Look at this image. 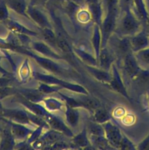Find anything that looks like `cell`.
<instances>
[{
	"label": "cell",
	"instance_id": "cell-22",
	"mask_svg": "<svg viewBox=\"0 0 149 150\" xmlns=\"http://www.w3.org/2000/svg\"><path fill=\"white\" fill-rule=\"evenodd\" d=\"M57 47L63 53L71 54L74 53L73 48L70 46L67 40L61 34H57Z\"/></svg>",
	"mask_w": 149,
	"mask_h": 150
},
{
	"label": "cell",
	"instance_id": "cell-19",
	"mask_svg": "<svg viewBox=\"0 0 149 150\" xmlns=\"http://www.w3.org/2000/svg\"><path fill=\"white\" fill-rule=\"evenodd\" d=\"M89 139L105 135V131L103 126L96 122H89L85 127Z\"/></svg>",
	"mask_w": 149,
	"mask_h": 150
},
{
	"label": "cell",
	"instance_id": "cell-7",
	"mask_svg": "<svg viewBox=\"0 0 149 150\" xmlns=\"http://www.w3.org/2000/svg\"><path fill=\"white\" fill-rule=\"evenodd\" d=\"M33 77L34 79L40 81L41 83H46L52 86H57L61 88H66L67 90H68L71 84L70 82H67L63 80L59 79L54 76L50 74H46L37 71L34 72Z\"/></svg>",
	"mask_w": 149,
	"mask_h": 150
},
{
	"label": "cell",
	"instance_id": "cell-14",
	"mask_svg": "<svg viewBox=\"0 0 149 150\" xmlns=\"http://www.w3.org/2000/svg\"><path fill=\"white\" fill-rule=\"evenodd\" d=\"M130 47L134 52L144 49L149 46V39L144 33L136 35L130 40Z\"/></svg>",
	"mask_w": 149,
	"mask_h": 150
},
{
	"label": "cell",
	"instance_id": "cell-24",
	"mask_svg": "<svg viewBox=\"0 0 149 150\" xmlns=\"http://www.w3.org/2000/svg\"><path fill=\"white\" fill-rule=\"evenodd\" d=\"M31 18L39 25H40L43 29L44 28H50L49 23L44 17V16L38 11L32 9L30 12L29 14Z\"/></svg>",
	"mask_w": 149,
	"mask_h": 150
},
{
	"label": "cell",
	"instance_id": "cell-4",
	"mask_svg": "<svg viewBox=\"0 0 149 150\" xmlns=\"http://www.w3.org/2000/svg\"><path fill=\"white\" fill-rule=\"evenodd\" d=\"M103 127L105 137L109 144L113 148L119 149L123 136L120 129L109 121L103 124Z\"/></svg>",
	"mask_w": 149,
	"mask_h": 150
},
{
	"label": "cell",
	"instance_id": "cell-25",
	"mask_svg": "<svg viewBox=\"0 0 149 150\" xmlns=\"http://www.w3.org/2000/svg\"><path fill=\"white\" fill-rule=\"evenodd\" d=\"M42 36L47 44L54 47H57V36L50 28H44L42 30Z\"/></svg>",
	"mask_w": 149,
	"mask_h": 150
},
{
	"label": "cell",
	"instance_id": "cell-21",
	"mask_svg": "<svg viewBox=\"0 0 149 150\" xmlns=\"http://www.w3.org/2000/svg\"><path fill=\"white\" fill-rule=\"evenodd\" d=\"M93 111V120L99 124H104L110 120L109 113L101 107L94 110Z\"/></svg>",
	"mask_w": 149,
	"mask_h": 150
},
{
	"label": "cell",
	"instance_id": "cell-28",
	"mask_svg": "<svg viewBox=\"0 0 149 150\" xmlns=\"http://www.w3.org/2000/svg\"><path fill=\"white\" fill-rule=\"evenodd\" d=\"M61 88V87L59 86H52V85H49L46 83H41L39 85L37 89L40 93L46 95V94H51L56 92H58L59 89H60Z\"/></svg>",
	"mask_w": 149,
	"mask_h": 150
},
{
	"label": "cell",
	"instance_id": "cell-12",
	"mask_svg": "<svg viewBox=\"0 0 149 150\" xmlns=\"http://www.w3.org/2000/svg\"><path fill=\"white\" fill-rule=\"evenodd\" d=\"M73 97L78 101L82 108H86L90 111H93L101 107L99 102L96 98L89 96V94L79 93V95Z\"/></svg>",
	"mask_w": 149,
	"mask_h": 150
},
{
	"label": "cell",
	"instance_id": "cell-32",
	"mask_svg": "<svg viewBox=\"0 0 149 150\" xmlns=\"http://www.w3.org/2000/svg\"><path fill=\"white\" fill-rule=\"evenodd\" d=\"M9 5L15 11L23 13L24 11V6L22 2L19 0H9L8 1Z\"/></svg>",
	"mask_w": 149,
	"mask_h": 150
},
{
	"label": "cell",
	"instance_id": "cell-20",
	"mask_svg": "<svg viewBox=\"0 0 149 150\" xmlns=\"http://www.w3.org/2000/svg\"><path fill=\"white\" fill-rule=\"evenodd\" d=\"M73 52L81 60H82L83 62L85 63V64L95 67L98 66V61L96 57H93L87 52L75 47H73Z\"/></svg>",
	"mask_w": 149,
	"mask_h": 150
},
{
	"label": "cell",
	"instance_id": "cell-10",
	"mask_svg": "<svg viewBox=\"0 0 149 150\" xmlns=\"http://www.w3.org/2000/svg\"><path fill=\"white\" fill-rule=\"evenodd\" d=\"M70 145L78 148H89L91 145L86 128H84L80 132L71 137Z\"/></svg>",
	"mask_w": 149,
	"mask_h": 150
},
{
	"label": "cell",
	"instance_id": "cell-33",
	"mask_svg": "<svg viewBox=\"0 0 149 150\" xmlns=\"http://www.w3.org/2000/svg\"><path fill=\"white\" fill-rule=\"evenodd\" d=\"M119 149H134L135 147L134 146L132 142L127 138H126L124 135H123Z\"/></svg>",
	"mask_w": 149,
	"mask_h": 150
},
{
	"label": "cell",
	"instance_id": "cell-26",
	"mask_svg": "<svg viewBox=\"0 0 149 150\" xmlns=\"http://www.w3.org/2000/svg\"><path fill=\"white\" fill-rule=\"evenodd\" d=\"M92 45L94 48V51L95 53V57L98 61L100 51L101 49V36L100 32L98 28H96L92 37Z\"/></svg>",
	"mask_w": 149,
	"mask_h": 150
},
{
	"label": "cell",
	"instance_id": "cell-6",
	"mask_svg": "<svg viewBox=\"0 0 149 150\" xmlns=\"http://www.w3.org/2000/svg\"><path fill=\"white\" fill-rule=\"evenodd\" d=\"M8 124L10 126L11 132L15 141H18V142L25 141L33 132L30 128L25 125L15 123L9 121H8Z\"/></svg>",
	"mask_w": 149,
	"mask_h": 150
},
{
	"label": "cell",
	"instance_id": "cell-3",
	"mask_svg": "<svg viewBox=\"0 0 149 150\" xmlns=\"http://www.w3.org/2000/svg\"><path fill=\"white\" fill-rule=\"evenodd\" d=\"M44 120L51 129L60 131L68 137L71 138L74 135L69 126L67 125L59 116L54 115L48 112L44 117Z\"/></svg>",
	"mask_w": 149,
	"mask_h": 150
},
{
	"label": "cell",
	"instance_id": "cell-5",
	"mask_svg": "<svg viewBox=\"0 0 149 150\" xmlns=\"http://www.w3.org/2000/svg\"><path fill=\"white\" fill-rule=\"evenodd\" d=\"M31 47L34 51L39 53L43 56L54 60L63 59V57L54 51L46 42L42 41H34L31 42Z\"/></svg>",
	"mask_w": 149,
	"mask_h": 150
},
{
	"label": "cell",
	"instance_id": "cell-1",
	"mask_svg": "<svg viewBox=\"0 0 149 150\" xmlns=\"http://www.w3.org/2000/svg\"><path fill=\"white\" fill-rule=\"evenodd\" d=\"M16 50L25 52V53L32 57L33 59L35 60L36 63L41 66L43 69L46 70L47 71L58 74H63L65 73L66 70H65V68L60 65L59 63L56 62L53 60V59L46 57L45 56L43 57L41 56H39L34 54L33 53L21 48H18Z\"/></svg>",
	"mask_w": 149,
	"mask_h": 150
},
{
	"label": "cell",
	"instance_id": "cell-34",
	"mask_svg": "<svg viewBox=\"0 0 149 150\" xmlns=\"http://www.w3.org/2000/svg\"><path fill=\"white\" fill-rule=\"evenodd\" d=\"M6 17V13L3 8H0V20H4Z\"/></svg>",
	"mask_w": 149,
	"mask_h": 150
},
{
	"label": "cell",
	"instance_id": "cell-9",
	"mask_svg": "<svg viewBox=\"0 0 149 150\" xmlns=\"http://www.w3.org/2000/svg\"><path fill=\"white\" fill-rule=\"evenodd\" d=\"M16 144L15 138L11 132L9 125L2 128L0 149H12Z\"/></svg>",
	"mask_w": 149,
	"mask_h": 150
},
{
	"label": "cell",
	"instance_id": "cell-37",
	"mask_svg": "<svg viewBox=\"0 0 149 150\" xmlns=\"http://www.w3.org/2000/svg\"><path fill=\"white\" fill-rule=\"evenodd\" d=\"M148 103H149V92L148 93Z\"/></svg>",
	"mask_w": 149,
	"mask_h": 150
},
{
	"label": "cell",
	"instance_id": "cell-11",
	"mask_svg": "<svg viewBox=\"0 0 149 150\" xmlns=\"http://www.w3.org/2000/svg\"><path fill=\"white\" fill-rule=\"evenodd\" d=\"M18 93L27 100L36 103L42 101L44 96V94L40 93L37 88H18Z\"/></svg>",
	"mask_w": 149,
	"mask_h": 150
},
{
	"label": "cell",
	"instance_id": "cell-38",
	"mask_svg": "<svg viewBox=\"0 0 149 150\" xmlns=\"http://www.w3.org/2000/svg\"><path fill=\"white\" fill-rule=\"evenodd\" d=\"M36 1H40V0H36Z\"/></svg>",
	"mask_w": 149,
	"mask_h": 150
},
{
	"label": "cell",
	"instance_id": "cell-15",
	"mask_svg": "<svg viewBox=\"0 0 149 150\" xmlns=\"http://www.w3.org/2000/svg\"><path fill=\"white\" fill-rule=\"evenodd\" d=\"M113 57L106 47L101 49L98 59V65L99 67L105 70H109L112 66Z\"/></svg>",
	"mask_w": 149,
	"mask_h": 150
},
{
	"label": "cell",
	"instance_id": "cell-18",
	"mask_svg": "<svg viewBox=\"0 0 149 150\" xmlns=\"http://www.w3.org/2000/svg\"><path fill=\"white\" fill-rule=\"evenodd\" d=\"M65 118L67 124L72 128L78 125L79 120V112L77 108H72L66 105Z\"/></svg>",
	"mask_w": 149,
	"mask_h": 150
},
{
	"label": "cell",
	"instance_id": "cell-30",
	"mask_svg": "<svg viewBox=\"0 0 149 150\" xmlns=\"http://www.w3.org/2000/svg\"><path fill=\"white\" fill-rule=\"evenodd\" d=\"M58 94L61 96V97L63 98L64 101L65 102L66 105L69 106L72 108H80L82 107L81 105L78 103V101L73 97L71 96L65 95V94H62L60 92H58Z\"/></svg>",
	"mask_w": 149,
	"mask_h": 150
},
{
	"label": "cell",
	"instance_id": "cell-39",
	"mask_svg": "<svg viewBox=\"0 0 149 150\" xmlns=\"http://www.w3.org/2000/svg\"><path fill=\"white\" fill-rule=\"evenodd\" d=\"M57 1H60V0H57Z\"/></svg>",
	"mask_w": 149,
	"mask_h": 150
},
{
	"label": "cell",
	"instance_id": "cell-36",
	"mask_svg": "<svg viewBox=\"0 0 149 150\" xmlns=\"http://www.w3.org/2000/svg\"><path fill=\"white\" fill-rule=\"evenodd\" d=\"M1 134H2V128H0V143H1Z\"/></svg>",
	"mask_w": 149,
	"mask_h": 150
},
{
	"label": "cell",
	"instance_id": "cell-16",
	"mask_svg": "<svg viewBox=\"0 0 149 150\" xmlns=\"http://www.w3.org/2000/svg\"><path fill=\"white\" fill-rule=\"evenodd\" d=\"M65 137V135L63 133L52 129L51 130L46 132L40 138L43 139L46 144V146L44 149H47L50 145L58 141L64 139Z\"/></svg>",
	"mask_w": 149,
	"mask_h": 150
},
{
	"label": "cell",
	"instance_id": "cell-40",
	"mask_svg": "<svg viewBox=\"0 0 149 150\" xmlns=\"http://www.w3.org/2000/svg\"><path fill=\"white\" fill-rule=\"evenodd\" d=\"M0 71H1V70H0ZM1 72H2V71H1Z\"/></svg>",
	"mask_w": 149,
	"mask_h": 150
},
{
	"label": "cell",
	"instance_id": "cell-13",
	"mask_svg": "<svg viewBox=\"0 0 149 150\" xmlns=\"http://www.w3.org/2000/svg\"><path fill=\"white\" fill-rule=\"evenodd\" d=\"M124 69L131 78L136 77L140 72V68L136 57L131 53H127L124 58Z\"/></svg>",
	"mask_w": 149,
	"mask_h": 150
},
{
	"label": "cell",
	"instance_id": "cell-8",
	"mask_svg": "<svg viewBox=\"0 0 149 150\" xmlns=\"http://www.w3.org/2000/svg\"><path fill=\"white\" fill-rule=\"evenodd\" d=\"M111 68L112 69V74L111 80L109 83V86L112 89L129 99V97L127 93L126 87L122 80L117 69L113 64H112Z\"/></svg>",
	"mask_w": 149,
	"mask_h": 150
},
{
	"label": "cell",
	"instance_id": "cell-2",
	"mask_svg": "<svg viewBox=\"0 0 149 150\" xmlns=\"http://www.w3.org/2000/svg\"><path fill=\"white\" fill-rule=\"evenodd\" d=\"M2 118L8 121L32 127V123L30 121L27 111L19 108H4L2 114Z\"/></svg>",
	"mask_w": 149,
	"mask_h": 150
},
{
	"label": "cell",
	"instance_id": "cell-17",
	"mask_svg": "<svg viewBox=\"0 0 149 150\" xmlns=\"http://www.w3.org/2000/svg\"><path fill=\"white\" fill-rule=\"evenodd\" d=\"M85 67L88 71L98 80L108 83L110 82L112 79V74H109L106 70L102 69L96 68L95 66H91L85 64Z\"/></svg>",
	"mask_w": 149,
	"mask_h": 150
},
{
	"label": "cell",
	"instance_id": "cell-27",
	"mask_svg": "<svg viewBox=\"0 0 149 150\" xmlns=\"http://www.w3.org/2000/svg\"><path fill=\"white\" fill-rule=\"evenodd\" d=\"M46 108L50 111L60 110L63 107V104L58 100L53 98H47L43 100Z\"/></svg>",
	"mask_w": 149,
	"mask_h": 150
},
{
	"label": "cell",
	"instance_id": "cell-31",
	"mask_svg": "<svg viewBox=\"0 0 149 150\" xmlns=\"http://www.w3.org/2000/svg\"><path fill=\"white\" fill-rule=\"evenodd\" d=\"M136 56L143 63L149 64V47L136 52Z\"/></svg>",
	"mask_w": 149,
	"mask_h": 150
},
{
	"label": "cell",
	"instance_id": "cell-35",
	"mask_svg": "<svg viewBox=\"0 0 149 150\" xmlns=\"http://www.w3.org/2000/svg\"><path fill=\"white\" fill-rule=\"evenodd\" d=\"M4 107L2 106V104H1V103L0 102V117H2V114L3 112V110H4Z\"/></svg>",
	"mask_w": 149,
	"mask_h": 150
},
{
	"label": "cell",
	"instance_id": "cell-23",
	"mask_svg": "<svg viewBox=\"0 0 149 150\" xmlns=\"http://www.w3.org/2000/svg\"><path fill=\"white\" fill-rule=\"evenodd\" d=\"M137 28L136 22L130 16L124 18L122 23V30L124 34H131L134 32Z\"/></svg>",
	"mask_w": 149,
	"mask_h": 150
},
{
	"label": "cell",
	"instance_id": "cell-29",
	"mask_svg": "<svg viewBox=\"0 0 149 150\" xmlns=\"http://www.w3.org/2000/svg\"><path fill=\"white\" fill-rule=\"evenodd\" d=\"M16 93H18V88L11 86L0 87V101Z\"/></svg>",
	"mask_w": 149,
	"mask_h": 150
}]
</instances>
